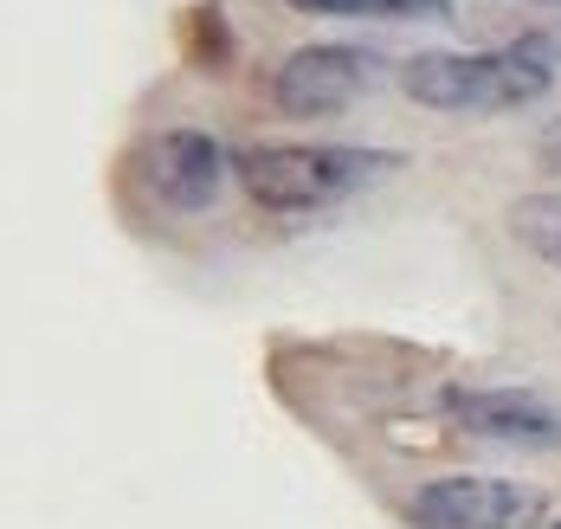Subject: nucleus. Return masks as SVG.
<instances>
[{"label": "nucleus", "instance_id": "obj_8", "mask_svg": "<svg viewBox=\"0 0 561 529\" xmlns=\"http://www.w3.org/2000/svg\"><path fill=\"white\" fill-rule=\"evenodd\" d=\"M317 20H451V0H284Z\"/></svg>", "mask_w": 561, "mask_h": 529}, {"label": "nucleus", "instance_id": "obj_2", "mask_svg": "<svg viewBox=\"0 0 561 529\" xmlns=\"http://www.w3.org/2000/svg\"><path fill=\"white\" fill-rule=\"evenodd\" d=\"M393 78L420 111H446V117H497V111L542 104L556 91V71L529 59L516 39L504 53H413L400 59Z\"/></svg>", "mask_w": 561, "mask_h": 529}, {"label": "nucleus", "instance_id": "obj_9", "mask_svg": "<svg viewBox=\"0 0 561 529\" xmlns=\"http://www.w3.org/2000/svg\"><path fill=\"white\" fill-rule=\"evenodd\" d=\"M516 46H523L529 59H542L549 71H561V26H542V33H523Z\"/></svg>", "mask_w": 561, "mask_h": 529}, {"label": "nucleus", "instance_id": "obj_5", "mask_svg": "<svg viewBox=\"0 0 561 529\" xmlns=\"http://www.w3.org/2000/svg\"><path fill=\"white\" fill-rule=\"evenodd\" d=\"M381 78H388L381 53L323 39V46H297V53L278 59V71H272V104L297 123H323V117H342L348 104H362Z\"/></svg>", "mask_w": 561, "mask_h": 529}, {"label": "nucleus", "instance_id": "obj_1", "mask_svg": "<svg viewBox=\"0 0 561 529\" xmlns=\"http://www.w3.org/2000/svg\"><path fill=\"white\" fill-rule=\"evenodd\" d=\"M400 169L407 156L375 142H245L232 156V181L265 214H323L381 187Z\"/></svg>", "mask_w": 561, "mask_h": 529}, {"label": "nucleus", "instance_id": "obj_10", "mask_svg": "<svg viewBox=\"0 0 561 529\" xmlns=\"http://www.w3.org/2000/svg\"><path fill=\"white\" fill-rule=\"evenodd\" d=\"M536 162H542V169H549V175L561 181V117L549 123L542 136H536Z\"/></svg>", "mask_w": 561, "mask_h": 529}, {"label": "nucleus", "instance_id": "obj_3", "mask_svg": "<svg viewBox=\"0 0 561 529\" xmlns=\"http://www.w3.org/2000/svg\"><path fill=\"white\" fill-rule=\"evenodd\" d=\"M136 181L162 214H207L232 187V149L201 123H169L142 136L136 149Z\"/></svg>", "mask_w": 561, "mask_h": 529}, {"label": "nucleus", "instance_id": "obj_11", "mask_svg": "<svg viewBox=\"0 0 561 529\" xmlns=\"http://www.w3.org/2000/svg\"><path fill=\"white\" fill-rule=\"evenodd\" d=\"M536 7H561V0H536Z\"/></svg>", "mask_w": 561, "mask_h": 529}, {"label": "nucleus", "instance_id": "obj_12", "mask_svg": "<svg viewBox=\"0 0 561 529\" xmlns=\"http://www.w3.org/2000/svg\"><path fill=\"white\" fill-rule=\"evenodd\" d=\"M549 529H561V517H556V524H549Z\"/></svg>", "mask_w": 561, "mask_h": 529}, {"label": "nucleus", "instance_id": "obj_6", "mask_svg": "<svg viewBox=\"0 0 561 529\" xmlns=\"http://www.w3.org/2000/svg\"><path fill=\"white\" fill-rule=\"evenodd\" d=\"M446 413H451V426H465L471 439L561 452V407L542 401V394H529V388H451Z\"/></svg>", "mask_w": 561, "mask_h": 529}, {"label": "nucleus", "instance_id": "obj_4", "mask_svg": "<svg viewBox=\"0 0 561 529\" xmlns=\"http://www.w3.org/2000/svg\"><path fill=\"white\" fill-rule=\"evenodd\" d=\"M413 529H542L549 524V491L523 478H484V471H451L426 478L407 497Z\"/></svg>", "mask_w": 561, "mask_h": 529}, {"label": "nucleus", "instance_id": "obj_7", "mask_svg": "<svg viewBox=\"0 0 561 529\" xmlns=\"http://www.w3.org/2000/svg\"><path fill=\"white\" fill-rule=\"evenodd\" d=\"M510 239L542 258L549 272H561V187H536V194H516L510 200Z\"/></svg>", "mask_w": 561, "mask_h": 529}]
</instances>
